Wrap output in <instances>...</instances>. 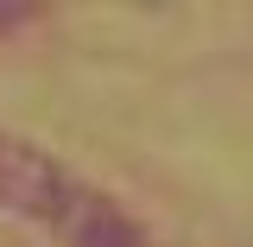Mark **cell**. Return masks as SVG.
<instances>
[{"label": "cell", "mask_w": 253, "mask_h": 247, "mask_svg": "<svg viewBox=\"0 0 253 247\" xmlns=\"http://www.w3.org/2000/svg\"><path fill=\"white\" fill-rule=\"evenodd\" d=\"M0 209L63 235L70 247H139V228L121 216V203H108L63 158L13 133H0Z\"/></svg>", "instance_id": "obj_1"}, {"label": "cell", "mask_w": 253, "mask_h": 247, "mask_svg": "<svg viewBox=\"0 0 253 247\" xmlns=\"http://www.w3.org/2000/svg\"><path fill=\"white\" fill-rule=\"evenodd\" d=\"M13 19H19V6H0V32H6V26H13Z\"/></svg>", "instance_id": "obj_2"}]
</instances>
